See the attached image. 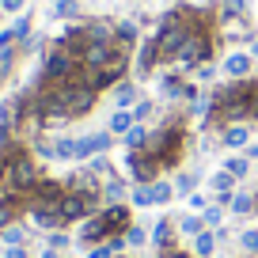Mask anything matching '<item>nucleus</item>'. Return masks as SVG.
<instances>
[{
	"label": "nucleus",
	"instance_id": "44",
	"mask_svg": "<svg viewBox=\"0 0 258 258\" xmlns=\"http://www.w3.org/2000/svg\"><path fill=\"white\" fill-rule=\"evenodd\" d=\"M198 76H202V80H213V76H217V69H213V64H198Z\"/></svg>",
	"mask_w": 258,
	"mask_h": 258
},
{
	"label": "nucleus",
	"instance_id": "35",
	"mask_svg": "<svg viewBox=\"0 0 258 258\" xmlns=\"http://www.w3.org/2000/svg\"><path fill=\"white\" fill-rule=\"evenodd\" d=\"M152 110H156V106H152V103H148V99H141V103H137V106H133V121H137V125H145V121H148V118H152Z\"/></svg>",
	"mask_w": 258,
	"mask_h": 258
},
{
	"label": "nucleus",
	"instance_id": "30",
	"mask_svg": "<svg viewBox=\"0 0 258 258\" xmlns=\"http://www.w3.org/2000/svg\"><path fill=\"white\" fill-rule=\"evenodd\" d=\"M121 194H125V182H118V178H110V182L103 186V198H106V205H118V202H121Z\"/></svg>",
	"mask_w": 258,
	"mask_h": 258
},
{
	"label": "nucleus",
	"instance_id": "23",
	"mask_svg": "<svg viewBox=\"0 0 258 258\" xmlns=\"http://www.w3.org/2000/svg\"><path fill=\"white\" fill-rule=\"evenodd\" d=\"M232 213H239V217H247L250 209H258V198H250V194H232V205H228Z\"/></svg>",
	"mask_w": 258,
	"mask_h": 258
},
{
	"label": "nucleus",
	"instance_id": "4",
	"mask_svg": "<svg viewBox=\"0 0 258 258\" xmlns=\"http://www.w3.org/2000/svg\"><path fill=\"white\" fill-rule=\"evenodd\" d=\"M57 91H61V103H64V110H69V118H84L99 99V91L76 88V84H57Z\"/></svg>",
	"mask_w": 258,
	"mask_h": 258
},
{
	"label": "nucleus",
	"instance_id": "38",
	"mask_svg": "<svg viewBox=\"0 0 258 258\" xmlns=\"http://www.w3.org/2000/svg\"><path fill=\"white\" fill-rule=\"evenodd\" d=\"M202 217H205V224H209V228H217L220 220H224V205H209V209H205Z\"/></svg>",
	"mask_w": 258,
	"mask_h": 258
},
{
	"label": "nucleus",
	"instance_id": "1",
	"mask_svg": "<svg viewBox=\"0 0 258 258\" xmlns=\"http://www.w3.org/2000/svg\"><path fill=\"white\" fill-rule=\"evenodd\" d=\"M4 194H34L42 182V171L38 163H34V156H27L23 148H8L4 152Z\"/></svg>",
	"mask_w": 258,
	"mask_h": 258
},
{
	"label": "nucleus",
	"instance_id": "15",
	"mask_svg": "<svg viewBox=\"0 0 258 258\" xmlns=\"http://www.w3.org/2000/svg\"><path fill=\"white\" fill-rule=\"evenodd\" d=\"M152 239H156L160 250H171V247H175V224H171L167 217H160V224L152 228Z\"/></svg>",
	"mask_w": 258,
	"mask_h": 258
},
{
	"label": "nucleus",
	"instance_id": "52",
	"mask_svg": "<svg viewBox=\"0 0 258 258\" xmlns=\"http://www.w3.org/2000/svg\"><path fill=\"white\" fill-rule=\"evenodd\" d=\"M247 258H258V254H247Z\"/></svg>",
	"mask_w": 258,
	"mask_h": 258
},
{
	"label": "nucleus",
	"instance_id": "16",
	"mask_svg": "<svg viewBox=\"0 0 258 258\" xmlns=\"http://www.w3.org/2000/svg\"><path fill=\"white\" fill-rule=\"evenodd\" d=\"M137 84H129V80H121L118 84V91H114V103H118V110H129V106H137Z\"/></svg>",
	"mask_w": 258,
	"mask_h": 258
},
{
	"label": "nucleus",
	"instance_id": "45",
	"mask_svg": "<svg viewBox=\"0 0 258 258\" xmlns=\"http://www.w3.org/2000/svg\"><path fill=\"white\" fill-rule=\"evenodd\" d=\"M190 209H209V205H205L202 194H190Z\"/></svg>",
	"mask_w": 258,
	"mask_h": 258
},
{
	"label": "nucleus",
	"instance_id": "29",
	"mask_svg": "<svg viewBox=\"0 0 258 258\" xmlns=\"http://www.w3.org/2000/svg\"><path fill=\"white\" fill-rule=\"evenodd\" d=\"M129 205L148 209V205H152V186H133V194H129Z\"/></svg>",
	"mask_w": 258,
	"mask_h": 258
},
{
	"label": "nucleus",
	"instance_id": "17",
	"mask_svg": "<svg viewBox=\"0 0 258 258\" xmlns=\"http://www.w3.org/2000/svg\"><path fill=\"white\" fill-rule=\"evenodd\" d=\"M88 42H106V46H114V23L91 19V23H88Z\"/></svg>",
	"mask_w": 258,
	"mask_h": 258
},
{
	"label": "nucleus",
	"instance_id": "34",
	"mask_svg": "<svg viewBox=\"0 0 258 258\" xmlns=\"http://www.w3.org/2000/svg\"><path fill=\"white\" fill-rule=\"evenodd\" d=\"M23 239H27V232L19 224H8L4 228V243H8V247H23Z\"/></svg>",
	"mask_w": 258,
	"mask_h": 258
},
{
	"label": "nucleus",
	"instance_id": "39",
	"mask_svg": "<svg viewBox=\"0 0 258 258\" xmlns=\"http://www.w3.org/2000/svg\"><path fill=\"white\" fill-rule=\"evenodd\" d=\"M53 152H57V160H73V141H69V137L53 141Z\"/></svg>",
	"mask_w": 258,
	"mask_h": 258
},
{
	"label": "nucleus",
	"instance_id": "10",
	"mask_svg": "<svg viewBox=\"0 0 258 258\" xmlns=\"http://www.w3.org/2000/svg\"><path fill=\"white\" fill-rule=\"evenodd\" d=\"M156 64H163V53H160V42H156V34H152V38H145L141 49H137V73L145 76V73H152Z\"/></svg>",
	"mask_w": 258,
	"mask_h": 258
},
{
	"label": "nucleus",
	"instance_id": "36",
	"mask_svg": "<svg viewBox=\"0 0 258 258\" xmlns=\"http://www.w3.org/2000/svg\"><path fill=\"white\" fill-rule=\"evenodd\" d=\"M145 228H137V224H129V232H125V247H145Z\"/></svg>",
	"mask_w": 258,
	"mask_h": 258
},
{
	"label": "nucleus",
	"instance_id": "33",
	"mask_svg": "<svg viewBox=\"0 0 258 258\" xmlns=\"http://www.w3.org/2000/svg\"><path fill=\"white\" fill-rule=\"evenodd\" d=\"M239 247L247 250V254H258V228H247V232H239Z\"/></svg>",
	"mask_w": 258,
	"mask_h": 258
},
{
	"label": "nucleus",
	"instance_id": "51",
	"mask_svg": "<svg viewBox=\"0 0 258 258\" xmlns=\"http://www.w3.org/2000/svg\"><path fill=\"white\" fill-rule=\"evenodd\" d=\"M114 258H129V254H114Z\"/></svg>",
	"mask_w": 258,
	"mask_h": 258
},
{
	"label": "nucleus",
	"instance_id": "12",
	"mask_svg": "<svg viewBox=\"0 0 258 258\" xmlns=\"http://www.w3.org/2000/svg\"><path fill=\"white\" fill-rule=\"evenodd\" d=\"M76 239L88 243V247H95V243L106 239V228H103V220H99V213H95V217H88V220L80 224V235H76Z\"/></svg>",
	"mask_w": 258,
	"mask_h": 258
},
{
	"label": "nucleus",
	"instance_id": "43",
	"mask_svg": "<svg viewBox=\"0 0 258 258\" xmlns=\"http://www.w3.org/2000/svg\"><path fill=\"white\" fill-rule=\"evenodd\" d=\"M0 12H23V0H0Z\"/></svg>",
	"mask_w": 258,
	"mask_h": 258
},
{
	"label": "nucleus",
	"instance_id": "11",
	"mask_svg": "<svg viewBox=\"0 0 258 258\" xmlns=\"http://www.w3.org/2000/svg\"><path fill=\"white\" fill-rule=\"evenodd\" d=\"M114 57V46H106V42H88L80 53V64H91V69H103L106 61Z\"/></svg>",
	"mask_w": 258,
	"mask_h": 258
},
{
	"label": "nucleus",
	"instance_id": "28",
	"mask_svg": "<svg viewBox=\"0 0 258 258\" xmlns=\"http://www.w3.org/2000/svg\"><path fill=\"white\" fill-rule=\"evenodd\" d=\"M53 16L57 19H76V16H80V0H57Z\"/></svg>",
	"mask_w": 258,
	"mask_h": 258
},
{
	"label": "nucleus",
	"instance_id": "49",
	"mask_svg": "<svg viewBox=\"0 0 258 258\" xmlns=\"http://www.w3.org/2000/svg\"><path fill=\"white\" fill-rule=\"evenodd\" d=\"M4 171H8V167H4V160H0V186H4Z\"/></svg>",
	"mask_w": 258,
	"mask_h": 258
},
{
	"label": "nucleus",
	"instance_id": "5",
	"mask_svg": "<svg viewBox=\"0 0 258 258\" xmlns=\"http://www.w3.org/2000/svg\"><path fill=\"white\" fill-rule=\"evenodd\" d=\"M99 202L103 198H88V194H64V202H61V217H64V224H76V220H88V217H95L99 213Z\"/></svg>",
	"mask_w": 258,
	"mask_h": 258
},
{
	"label": "nucleus",
	"instance_id": "7",
	"mask_svg": "<svg viewBox=\"0 0 258 258\" xmlns=\"http://www.w3.org/2000/svg\"><path fill=\"white\" fill-rule=\"evenodd\" d=\"M99 220H103V228H106V239L110 235H125L129 232V224H133V213H129V205H103L99 209Z\"/></svg>",
	"mask_w": 258,
	"mask_h": 258
},
{
	"label": "nucleus",
	"instance_id": "13",
	"mask_svg": "<svg viewBox=\"0 0 258 258\" xmlns=\"http://www.w3.org/2000/svg\"><path fill=\"white\" fill-rule=\"evenodd\" d=\"M114 42H118V46H125V49H133V46L141 42L137 23H133V19H121V23H114Z\"/></svg>",
	"mask_w": 258,
	"mask_h": 258
},
{
	"label": "nucleus",
	"instance_id": "50",
	"mask_svg": "<svg viewBox=\"0 0 258 258\" xmlns=\"http://www.w3.org/2000/svg\"><path fill=\"white\" fill-rule=\"evenodd\" d=\"M0 31H4V12H0Z\"/></svg>",
	"mask_w": 258,
	"mask_h": 258
},
{
	"label": "nucleus",
	"instance_id": "26",
	"mask_svg": "<svg viewBox=\"0 0 258 258\" xmlns=\"http://www.w3.org/2000/svg\"><path fill=\"white\" fill-rule=\"evenodd\" d=\"M224 171H228V175H235V178H243V175L250 171V160H247V156H228V160H224Z\"/></svg>",
	"mask_w": 258,
	"mask_h": 258
},
{
	"label": "nucleus",
	"instance_id": "48",
	"mask_svg": "<svg viewBox=\"0 0 258 258\" xmlns=\"http://www.w3.org/2000/svg\"><path fill=\"white\" fill-rule=\"evenodd\" d=\"M250 57H258V38H250V49H247Z\"/></svg>",
	"mask_w": 258,
	"mask_h": 258
},
{
	"label": "nucleus",
	"instance_id": "22",
	"mask_svg": "<svg viewBox=\"0 0 258 258\" xmlns=\"http://www.w3.org/2000/svg\"><path fill=\"white\" fill-rule=\"evenodd\" d=\"M160 88H163V95H167V99H182L186 84L178 80V73H167V76H160Z\"/></svg>",
	"mask_w": 258,
	"mask_h": 258
},
{
	"label": "nucleus",
	"instance_id": "42",
	"mask_svg": "<svg viewBox=\"0 0 258 258\" xmlns=\"http://www.w3.org/2000/svg\"><path fill=\"white\" fill-rule=\"evenodd\" d=\"M34 152H38V156H42V160H57V152H53V145H42V141H38V145H34Z\"/></svg>",
	"mask_w": 258,
	"mask_h": 258
},
{
	"label": "nucleus",
	"instance_id": "18",
	"mask_svg": "<svg viewBox=\"0 0 258 258\" xmlns=\"http://www.w3.org/2000/svg\"><path fill=\"white\" fill-rule=\"evenodd\" d=\"M217 232H202V235H194V258H209L213 250H217Z\"/></svg>",
	"mask_w": 258,
	"mask_h": 258
},
{
	"label": "nucleus",
	"instance_id": "6",
	"mask_svg": "<svg viewBox=\"0 0 258 258\" xmlns=\"http://www.w3.org/2000/svg\"><path fill=\"white\" fill-rule=\"evenodd\" d=\"M125 167H129V175H133V182H137V186L156 182V175H160V160H152L148 152H129L125 156Z\"/></svg>",
	"mask_w": 258,
	"mask_h": 258
},
{
	"label": "nucleus",
	"instance_id": "3",
	"mask_svg": "<svg viewBox=\"0 0 258 258\" xmlns=\"http://www.w3.org/2000/svg\"><path fill=\"white\" fill-rule=\"evenodd\" d=\"M76 73H80V57H73L69 49L53 46L42 61V73H38V91L42 88H57V84H73Z\"/></svg>",
	"mask_w": 258,
	"mask_h": 258
},
{
	"label": "nucleus",
	"instance_id": "31",
	"mask_svg": "<svg viewBox=\"0 0 258 258\" xmlns=\"http://www.w3.org/2000/svg\"><path fill=\"white\" fill-rule=\"evenodd\" d=\"M16 57H19V49H16V46L0 49V80H4V76H8L12 69H16Z\"/></svg>",
	"mask_w": 258,
	"mask_h": 258
},
{
	"label": "nucleus",
	"instance_id": "27",
	"mask_svg": "<svg viewBox=\"0 0 258 258\" xmlns=\"http://www.w3.org/2000/svg\"><path fill=\"white\" fill-rule=\"evenodd\" d=\"M178 232H182V235H202L205 232V217H194V213L182 217V220H178Z\"/></svg>",
	"mask_w": 258,
	"mask_h": 258
},
{
	"label": "nucleus",
	"instance_id": "9",
	"mask_svg": "<svg viewBox=\"0 0 258 258\" xmlns=\"http://www.w3.org/2000/svg\"><path fill=\"white\" fill-rule=\"evenodd\" d=\"M254 73V57L250 53H228L224 57V76L228 80H250Z\"/></svg>",
	"mask_w": 258,
	"mask_h": 258
},
{
	"label": "nucleus",
	"instance_id": "37",
	"mask_svg": "<svg viewBox=\"0 0 258 258\" xmlns=\"http://www.w3.org/2000/svg\"><path fill=\"white\" fill-rule=\"evenodd\" d=\"M69 243H73V235H64L61 228H57V232H49V243H46V247H53V250H64Z\"/></svg>",
	"mask_w": 258,
	"mask_h": 258
},
{
	"label": "nucleus",
	"instance_id": "8",
	"mask_svg": "<svg viewBox=\"0 0 258 258\" xmlns=\"http://www.w3.org/2000/svg\"><path fill=\"white\" fill-rule=\"evenodd\" d=\"M110 145H114L110 133H91V137H80V141H73V160H91V156L106 152Z\"/></svg>",
	"mask_w": 258,
	"mask_h": 258
},
{
	"label": "nucleus",
	"instance_id": "14",
	"mask_svg": "<svg viewBox=\"0 0 258 258\" xmlns=\"http://www.w3.org/2000/svg\"><path fill=\"white\" fill-rule=\"evenodd\" d=\"M220 141H224V148H247L250 145V125H228L220 133Z\"/></svg>",
	"mask_w": 258,
	"mask_h": 258
},
{
	"label": "nucleus",
	"instance_id": "41",
	"mask_svg": "<svg viewBox=\"0 0 258 258\" xmlns=\"http://www.w3.org/2000/svg\"><path fill=\"white\" fill-rule=\"evenodd\" d=\"M243 12H247L243 0H224V12H220V16H243Z\"/></svg>",
	"mask_w": 258,
	"mask_h": 258
},
{
	"label": "nucleus",
	"instance_id": "24",
	"mask_svg": "<svg viewBox=\"0 0 258 258\" xmlns=\"http://www.w3.org/2000/svg\"><path fill=\"white\" fill-rule=\"evenodd\" d=\"M8 34H12V42H16V46H19V42H27V38H31V16H19L16 23L8 27Z\"/></svg>",
	"mask_w": 258,
	"mask_h": 258
},
{
	"label": "nucleus",
	"instance_id": "25",
	"mask_svg": "<svg viewBox=\"0 0 258 258\" xmlns=\"http://www.w3.org/2000/svg\"><path fill=\"white\" fill-rule=\"evenodd\" d=\"M145 141H148V129H145V125H133V129L125 133V148H129V152H141V148H145Z\"/></svg>",
	"mask_w": 258,
	"mask_h": 258
},
{
	"label": "nucleus",
	"instance_id": "32",
	"mask_svg": "<svg viewBox=\"0 0 258 258\" xmlns=\"http://www.w3.org/2000/svg\"><path fill=\"white\" fill-rule=\"evenodd\" d=\"M232 186H235V175H228V171H217V175H213V190L217 194H232Z\"/></svg>",
	"mask_w": 258,
	"mask_h": 258
},
{
	"label": "nucleus",
	"instance_id": "46",
	"mask_svg": "<svg viewBox=\"0 0 258 258\" xmlns=\"http://www.w3.org/2000/svg\"><path fill=\"white\" fill-rule=\"evenodd\" d=\"M4 258H27V250L23 247H8V250H4Z\"/></svg>",
	"mask_w": 258,
	"mask_h": 258
},
{
	"label": "nucleus",
	"instance_id": "21",
	"mask_svg": "<svg viewBox=\"0 0 258 258\" xmlns=\"http://www.w3.org/2000/svg\"><path fill=\"white\" fill-rule=\"evenodd\" d=\"M148 186H152V205H167L171 198H175V186L163 182V178H156V182H148Z\"/></svg>",
	"mask_w": 258,
	"mask_h": 258
},
{
	"label": "nucleus",
	"instance_id": "2",
	"mask_svg": "<svg viewBox=\"0 0 258 258\" xmlns=\"http://www.w3.org/2000/svg\"><path fill=\"white\" fill-rule=\"evenodd\" d=\"M182 141H186L182 125L171 121V125H163L160 133H148V141H145L141 152H148L152 160H160V167H175V163L182 160Z\"/></svg>",
	"mask_w": 258,
	"mask_h": 258
},
{
	"label": "nucleus",
	"instance_id": "19",
	"mask_svg": "<svg viewBox=\"0 0 258 258\" xmlns=\"http://www.w3.org/2000/svg\"><path fill=\"white\" fill-rule=\"evenodd\" d=\"M133 125H137V121H133V110H114L110 114V133H121V137H125Z\"/></svg>",
	"mask_w": 258,
	"mask_h": 258
},
{
	"label": "nucleus",
	"instance_id": "20",
	"mask_svg": "<svg viewBox=\"0 0 258 258\" xmlns=\"http://www.w3.org/2000/svg\"><path fill=\"white\" fill-rule=\"evenodd\" d=\"M16 209H19V198L16 194H4V198H0V228H8L12 220H16Z\"/></svg>",
	"mask_w": 258,
	"mask_h": 258
},
{
	"label": "nucleus",
	"instance_id": "40",
	"mask_svg": "<svg viewBox=\"0 0 258 258\" xmlns=\"http://www.w3.org/2000/svg\"><path fill=\"white\" fill-rule=\"evenodd\" d=\"M194 186H198V178H194V175H178L175 190H178V194H194Z\"/></svg>",
	"mask_w": 258,
	"mask_h": 258
},
{
	"label": "nucleus",
	"instance_id": "47",
	"mask_svg": "<svg viewBox=\"0 0 258 258\" xmlns=\"http://www.w3.org/2000/svg\"><path fill=\"white\" fill-rule=\"evenodd\" d=\"M247 160H258V145H247Z\"/></svg>",
	"mask_w": 258,
	"mask_h": 258
}]
</instances>
